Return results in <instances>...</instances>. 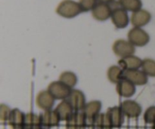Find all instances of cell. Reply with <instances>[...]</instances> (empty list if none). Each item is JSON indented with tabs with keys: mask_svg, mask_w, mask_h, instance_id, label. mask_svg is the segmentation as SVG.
Returning <instances> with one entry per match:
<instances>
[{
	"mask_svg": "<svg viewBox=\"0 0 155 129\" xmlns=\"http://www.w3.org/2000/svg\"><path fill=\"white\" fill-rule=\"evenodd\" d=\"M83 12L79 2L74 0H63L56 8V13L65 18H73Z\"/></svg>",
	"mask_w": 155,
	"mask_h": 129,
	"instance_id": "6da1fadb",
	"label": "cell"
},
{
	"mask_svg": "<svg viewBox=\"0 0 155 129\" xmlns=\"http://www.w3.org/2000/svg\"><path fill=\"white\" fill-rule=\"evenodd\" d=\"M112 7L111 21L114 25L118 29H123L127 27L130 21L127 11L123 8L118 2H113L110 3Z\"/></svg>",
	"mask_w": 155,
	"mask_h": 129,
	"instance_id": "7a4b0ae2",
	"label": "cell"
},
{
	"mask_svg": "<svg viewBox=\"0 0 155 129\" xmlns=\"http://www.w3.org/2000/svg\"><path fill=\"white\" fill-rule=\"evenodd\" d=\"M128 41L134 46L143 47L150 41V36L145 30L141 27H133L127 34Z\"/></svg>",
	"mask_w": 155,
	"mask_h": 129,
	"instance_id": "3957f363",
	"label": "cell"
},
{
	"mask_svg": "<svg viewBox=\"0 0 155 129\" xmlns=\"http://www.w3.org/2000/svg\"><path fill=\"white\" fill-rule=\"evenodd\" d=\"M114 53L120 58H124L127 56L133 55L136 51L135 46L125 39H117L115 41L112 47Z\"/></svg>",
	"mask_w": 155,
	"mask_h": 129,
	"instance_id": "277c9868",
	"label": "cell"
},
{
	"mask_svg": "<svg viewBox=\"0 0 155 129\" xmlns=\"http://www.w3.org/2000/svg\"><path fill=\"white\" fill-rule=\"evenodd\" d=\"M47 90L50 92V94L54 97L55 100L64 101V100L67 99L72 89L65 85L61 82L58 80V81H54L50 83Z\"/></svg>",
	"mask_w": 155,
	"mask_h": 129,
	"instance_id": "5b68a950",
	"label": "cell"
},
{
	"mask_svg": "<svg viewBox=\"0 0 155 129\" xmlns=\"http://www.w3.org/2000/svg\"><path fill=\"white\" fill-rule=\"evenodd\" d=\"M66 101L75 111H82L86 104L84 93L79 89H72Z\"/></svg>",
	"mask_w": 155,
	"mask_h": 129,
	"instance_id": "8992f818",
	"label": "cell"
},
{
	"mask_svg": "<svg viewBox=\"0 0 155 129\" xmlns=\"http://www.w3.org/2000/svg\"><path fill=\"white\" fill-rule=\"evenodd\" d=\"M124 79L135 85H144L148 81V76L139 69L124 70Z\"/></svg>",
	"mask_w": 155,
	"mask_h": 129,
	"instance_id": "52a82bcc",
	"label": "cell"
},
{
	"mask_svg": "<svg viewBox=\"0 0 155 129\" xmlns=\"http://www.w3.org/2000/svg\"><path fill=\"white\" fill-rule=\"evenodd\" d=\"M112 7L110 4L98 2L92 10V15L96 21H104L111 17Z\"/></svg>",
	"mask_w": 155,
	"mask_h": 129,
	"instance_id": "ba28073f",
	"label": "cell"
},
{
	"mask_svg": "<svg viewBox=\"0 0 155 129\" xmlns=\"http://www.w3.org/2000/svg\"><path fill=\"white\" fill-rule=\"evenodd\" d=\"M87 121L83 112H74L66 121V129H85Z\"/></svg>",
	"mask_w": 155,
	"mask_h": 129,
	"instance_id": "9c48e42d",
	"label": "cell"
},
{
	"mask_svg": "<svg viewBox=\"0 0 155 129\" xmlns=\"http://www.w3.org/2000/svg\"><path fill=\"white\" fill-rule=\"evenodd\" d=\"M54 101H55L54 98L48 90L40 91L37 94L36 98V105L44 111L51 110L54 104Z\"/></svg>",
	"mask_w": 155,
	"mask_h": 129,
	"instance_id": "30bf717a",
	"label": "cell"
},
{
	"mask_svg": "<svg viewBox=\"0 0 155 129\" xmlns=\"http://www.w3.org/2000/svg\"><path fill=\"white\" fill-rule=\"evenodd\" d=\"M120 108L124 116L128 118H136L142 113V107L133 100L124 101L121 104Z\"/></svg>",
	"mask_w": 155,
	"mask_h": 129,
	"instance_id": "8fae6325",
	"label": "cell"
},
{
	"mask_svg": "<svg viewBox=\"0 0 155 129\" xmlns=\"http://www.w3.org/2000/svg\"><path fill=\"white\" fill-rule=\"evenodd\" d=\"M151 19V13L147 10L141 8L136 11L133 12L130 21L134 27H142L148 24Z\"/></svg>",
	"mask_w": 155,
	"mask_h": 129,
	"instance_id": "7c38bea8",
	"label": "cell"
},
{
	"mask_svg": "<svg viewBox=\"0 0 155 129\" xmlns=\"http://www.w3.org/2000/svg\"><path fill=\"white\" fill-rule=\"evenodd\" d=\"M106 113L112 128H120L123 125L125 116L123 113L120 107H110Z\"/></svg>",
	"mask_w": 155,
	"mask_h": 129,
	"instance_id": "4fadbf2b",
	"label": "cell"
},
{
	"mask_svg": "<svg viewBox=\"0 0 155 129\" xmlns=\"http://www.w3.org/2000/svg\"><path fill=\"white\" fill-rule=\"evenodd\" d=\"M39 117H40L41 126L45 128H52L57 126L61 121L55 110H45L44 113L40 114Z\"/></svg>",
	"mask_w": 155,
	"mask_h": 129,
	"instance_id": "5bb4252c",
	"label": "cell"
},
{
	"mask_svg": "<svg viewBox=\"0 0 155 129\" xmlns=\"http://www.w3.org/2000/svg\"><path fill=\"white\" fill-rule=\"evenodd\" d=\"M142 59L133 54L120 59L118 61V66H120L124 70L139 69L142 66Z\"/></svg>",
	"mask_w": 155,
	"mask_h": 129,
	"instance_id": "9a60e30c",
	"label": "cell"
},
{
	"mask_svg": "<svg viewBox=\"0 0 155 129\" xmlns=\"http://www.w3.org/2000/svg\"><path fill=\"white\" fill-rule=\"evenodd\" d=\"M117 92L124 98H130L136 93V85L128 80L124 79L117 84Z\"/></svg>",
	"mask_w": 155,
	"mask_h": 129,
	"instance_id": "2e32d148",
	"label": "cell"
},
{
	"mask_svg": "<svg viewBox=\"0 0 155 129\" xmlns=\"http://www.w3.org/2000/svg\"><path fill=\"white\" fill-rule=\"evenodd\" d=\"M101 109V103L99 101H92L86 103L82 112L86 116L88 121H90L95 116L100 113Z\"/></svg>",
	"mask_w": 155,
	"mask_h": 129,
	"instance_id": "e0dca14e",
	"label": "cell"
},
{
	"mask_svg": "<svg viewBox=\"0 0 155 129\" xmlns=\"http://www.w3.org/2000/svg\"><path fill=\"white\" fill-rule=\"evenodd\" d=\"M25 114L18 109L15 108L11 111L8 122L13 129H19L24 123Z\"/></svg>",
	"mask_w": 155,
	"mask_h": 129,
	"instance_id": "ac0fdd59",
	"label": "cell"
},
{
	"mask_svg": "<svg viewBox=\"0 0 155 129\" xmlns=\"http://www.w3.org/2000/svg\"><path fill=\"white\" fill-rule=\"evenodd\" d=\"M54 110L57 113L61 121H67L74 113V109L66 100H64L59 103Z\"/></svg>",
	"mask_w": 155,
	"mask_h": 129,
	"instance_id": "d6986e66",
	"label": "cell"
},
{
	"mask_svg": "<svg viewBox=\"0 0 155 129\" xmlns=\"http://www.w3.org/2000/svg\"><path fill=\"white\" fill-rule=\"evenodd\" d=\"M93 128L97 129H112L107 113H98L97 116L89 121Z\"/></svg>",
	"mask_w": 155,
	"mask_h": 129,
	"instance_id": "ffe728a7",
	"label": "cell"
},
{
	"mask_svg": "<svg viewBox=\"0 0 155 129\" xmlns=\"http://www.w3.org/2000/svg\"><path fill=\"white\" fill-rule=\"evenodd\" d=\"M107 76L110 82L117 85L124 79V70L120 66L113 65L107 69Z\"/></svg>",
	"mask_w": 155,
	"mask_h": 129,
	"instance_id": "44dd1931",
	"label": "cell"
},
{
	"mask_svg": "<svg viewBox=\"0 0 155 129\" xmlns=\"http://www.w3.org/2000/svg\"><path fill=\"white\" fill-rule=\"evenodd\" d=\"M41 127L40 117L33 113L25 114L24 123L19 129H37Z\"/></svg>",
	"mask_w": 155,
	"mask_h": 129,
	"instance_id": "7402d4cb",
	"label": "cell"
},
{
	"mask_svg": "<svg viewBox=\"0 0 155 129\" xmlns=\"http://www.w3.org/2000/svg\"><path fill=\"white\" fill-rule=\"evenodd\" d=\"M58 80L70 89H73V88L77 83V76L74 73L71 71H64L60 74Z\"/></svg>",
	"mask_w": 155,
	"mask_h": 129,
	"instance_id": "603a6c76",
	"label": "cell"
},
{
	"mask_svg": "<svg viewBox=\"0 0 155 129\" xmlns=\"http://www.w3.org/2000/svg\"><path fill=\"white\" fill-rule=\"evenodd\" d=\"M118 3L126 11L133 12L141 9L142 6L141 0H118Z\"/></svg>",
	"mask_w": 155,
	"mask_h": 129,
	"instance_id": "cb8c5ba5",
	"label": "cell"
},
{
	"mask_svg": "<svg viewBox=\"0 0 155 129\" xmlns=\"http://www.w3.org/2000/svg\"><path fill=\"white\" fill-rule=\"evenodd\" d=\"M142 70L148 76L155 77V60L151 58H145L142 60Z\"/></svg>",
	"mask_w": 155,
	"mask_h": 129,
	"instance_id": "d4e9b609",
	"label": "cell"
},
{
	"mask_svg": "<svg viewBox=\"0 0 155 129\" xmlns=\"http://www.w3.org/2000/svg\"><path fill=\"white\" fill-rule=\"evenodd\" d=\"M144 120L146 123L155 124V106L149 107L144 113Z\"/></svg>",
	"mask_w": 155,
	"mask_h": 129,
	"instance_id": "484cf974",
	"label": "cell"
},
{
	"mask_svg": "<svg viewBox=\"0 0 155 129\" xmlns=\"http://www.w3.org/2000/svg\"><path fill=\"white\" fill-rule=\"evenodd\" d=\"M98 0H80L79 4L83 11H92L95 5L98 4Z\"/></svg>",
	"mask_w": 155,
	"mask_h": 129,
	"instance_id": "4316f807",
	"label": "cell"
},
{
	"mask_svg": "<svg viewBox=\"0 0 155 129\" xmlns=\"http://www.w3.org/2000/svg\"><path fill=\"white\" fill-rule=\"evenodd\" d=\"M11 111H12V110H10V108L7 105L2 104L0 106V119H1L2 122L8 121Z\"/></svg>",
	"mask_w": 155,
	"mask_h": 129,
	"instance_id": "83f0119b",
	"label": "cell"
},
{
	"mask_svg": "<svg viewBox=\"0 0 155 129\" xmlns=\"http://www.w3.org/2000/svg\"><path fill=\"white\" fill-rule=\"evenodd\" d=\"M98 2H103V3H107V4H110V3L114 2V0H98Z\"/></svg>",
	"mask_w": 155,
	"mask_h": 129,
	"instance_id": "f1b7e54d",
	"label": "cell"
},
{
	"mask_svg": "<svg viewBox=\"0 0 155 129\" xmlns=\"http://www.w3.org/2000/svg\"><path fill=\"white\" fill-rule=\"evenodd\" d=\"M37 129H48V128H45V127L41 126V127H39V128H38Z\"/></svg>",
	"mask_w": 155,
	"mask_h": 129,
	"instance_id": "f546056e",
	"label": "cell"
},
{
	"mask_svg": "<svg viewBox=\"0 0 155 129\" xmlns=\"http://www.w3.org/2000/svg\"><path fill=\"white\" fill-rule=\"evenodd\" d=\"M152 129H155V124L152 125Z\"/></svg>",
	"mask_w": 155,
	"mask_h": 129,
	"instance_id": "4dcf8cb0",
	"label": "cell"
},
{
	"mask_svg": "<svg viewBox=\"0 0 155 129\" xmlns=\"http://www.w3.org/2000/svg\"><path fill=\"white\" fill-rule=\"evenodd\" d=\"M92 129H97V128H92Z\"/></svg>",
	"mask_w": 155,
	"mask_h": 129,
	"instance_id": "1f68e13d",
	"label": "cell"
}]
</instances>
